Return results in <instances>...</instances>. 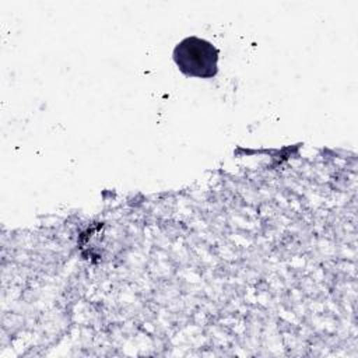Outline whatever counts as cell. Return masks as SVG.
Here are the masks:
<instances>
[{
    "mask_svg": "<svg viewBox=\"0 0 358 358\" xmlns=\"http://www.w3.org/2000/svg\"><path fill=\"white\" fill-rule=\"evenodd\" d=\"M173 60L178 69L190 77L211 78L218 71V49L196 36L186 38L175 46Z\"/></svg>",
    "mask_w": 358,
    "mask_h": 358,
    "instance_id": "1",
    "label": "cell"
}]
</instances>
